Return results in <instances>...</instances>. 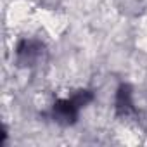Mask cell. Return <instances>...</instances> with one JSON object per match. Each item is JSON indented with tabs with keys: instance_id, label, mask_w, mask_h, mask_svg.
<instances>
[{
	"instance_id": "cell-1",
	"label": "cell",
	"mask_w": 147,
	"mask_h": 147,
	"mask_svg": "<svg viewBox=\"0 0 147 147\" xmlns=\"http://www.w3.org/2000/svg\"><path fill=\"white\" fill-rule=\"evenodd\" d=\"M40 24L45 28L47 33H50L54 38H57L66 28H67V18L57 11H50V9H38L36 12Z\"/></svg>"
},
{
	"instance_id": "cell-3",
	"label": "cell",
	"mask_w": 147,
	"mask_h": 147,
	"mask_svg": "<svg viewBox=\"0 0 147 147\" xmlns=\"http://www.w3.org/2000/svg\"><path fill=\"white\" fill-rule=\"evenodd\" d=\"M137 45L147 52V24H142L140 26V35H138V40H137Z\"/></svg>"
},
{
	"instance_id": "cell-2",
	"label": "cell",
	"mask_w": 147,
	"mask_h": 147,
	"mask_svg": "<svg viewBox=\"0 0 147 147\" xmlns=\"http://www.w3.org/2000/svg\"><path fill=\"white\" fill-rule=\"evenodd\" d=\"M30 7H31V4L26 2V0H16L7 11L9 24H19L21 21H24V18L30 14Z\"/></svg>"
}]
</instances>
